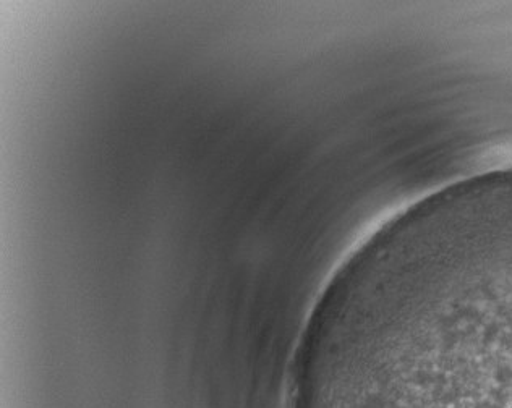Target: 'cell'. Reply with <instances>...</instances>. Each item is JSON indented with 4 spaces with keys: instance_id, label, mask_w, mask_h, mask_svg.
<instances>
[{
    "instance_id": "6da1fadb",
    "label": "cell",
    "mask_w": 512,
    "mask_h": 408,
    "mask_svg": "<svg viewBox=\"0 0 512 408\" xmlns=\"http://www.w3.org/2000/svg\"><path fill=\"white\" fill-rule=\"evenodd\" d=\"M506 177H512V175H506ZM496 179H504V177H496ZM496 179H491V180H496ZM483 182H488V180H483ZM478 183H482V182H478ZM472 185H477V183H472ZM467 187H470V185H467ZM462 188H466V187H462Z\"/></svg>"
}]
</instances>
